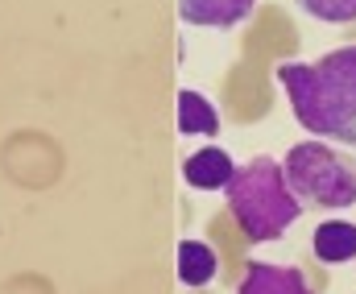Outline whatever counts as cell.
I'll return each instance as SVG.
<instances>
[{"label":"cell","instance_id":"1","mask_svg":"<svg viewBox=\"0 0 356 294\" xmlns=\"http://www.w3.org/2000/svg\"><path fill=\"white\" fill-rule=\"evenodd\" d=\"M273 75L290 96L294 120L315 141L356 149V46H340L315 63H282Z\"/></svg>","mask_w":356,"mask_h":294},{"label":"cell","instance_id":"8","mask_svg":"<svg viewBox=\"0 0 356 294\" xmlns=\"http://www.w3.org/2000/svg\"><path fill=\"white\" fill-rule=\"evenodd\" d=\"M178 278L182 286H207L216 278V253L203 240H182L178 245Z\"/></svg>","mask_w":356,"mask_h":294},{"label":"cell","instance_id":"9","mask_svg":"<svg viewBox=\"0 0 356 294\" xmlns=\"http://www.w3.org/2000/svg\"><path fill=\"white\" fill-rule=\"evenodd\" d=\"M178 133H203V137L220 133V116L207 104V96H199L191 88L178 92Z\"/></svg>","mask_w":356,"mask_h":294},{"label":"cell","instance_id":"6","mask_svg":"<svg viewBox=\"0 0 356 294\" xmlns=\"http://www.w3.org/2000/svg\"><path fill=\"white\" fill-rule=\"evenodd\" d=\"M232 174H236V166L220 145H207V149H199L182 162V179L199 191H224L232 183Z\"/></svg>","mask_w":356,"mask_h":294},{"label":"cell","instance_id":"4","mask_svg":"<svg viewBox=\"0 0 356 294\" xmlns=\"http://www.w3.org/2000/svg\"><path fill=\"white\" fill-rule=\"evenodd\" d=\"M257 0H178V17L199 29H232L253 13Z\"/></svg>","mask_w":356,"mask_h":294},{"label":"cell","instance_id":"5","mask_svg":"<svg viewBox=\"0 0 356 294\" xmlns=\"http://www.w3.org/2000/svg\"><path fill=\"white\" fill-rule=\"evenodd\" d=\"M236 294H315V291H311V282L302 278V270H294V266L253 261L249 274L241 278Z\"/></svg>","mask_w":356,"mask_h":294},{"label":"cell","instance_id":"10","mask_svg":"<svg viewBox=\"0 0 356 294\" xmlns=\"http://www.w3.org/2000/svg\"><path fill=\"white\" fill-rule=\"evenodd\" d=\"M307 17L327 21V25H353L356 21V0H294Z\"/></svg>","mask_w":356,"mask_h":294},{"label":"cell","instance_id":"7","mask_svg":"<svg viewBox=\"0 0 356 294\" xmlns=\"http://www.w3.org/2000/svg\"><path fill=\"white\" fill-rule=\"evenodd\" d=\"M315 257L323 266H344V261H356V224L348 220H327L315 228Z\"/></svg>","mask_w":356,"mask_h":294},{"label":"cell","instance_id":"2","mask_svg":"<svg viewBox=\"0 0 356 294\" xmlns=\"http://www.w3.org/2000/svg\"><path fill=\"white\" fill-rule=\"evenodd\" d=\"M224 199H228L232 220L241 224V232H245L253 245L277 240V236L302 215V203L290 191L282 162H273L266 154L253 158V162H245V166H236L232 183L224 187Z\"/></svg>","mask_w":356,"mask_h":294},{"label":"cell","instance_id":"3","mask_svg":"<svg viewBox=\"0 0 356 294\" xmlns=\"http://www.w3.org/2000/svg\"><path fill=\"white\" fill-rule=\"evenodd\" d=\"M282 170H286V183L302 207L344 211L356 203V162L315 137L290 145Z\"/></svg>","mask_w":356,"mask_h":294}]
</instances>
